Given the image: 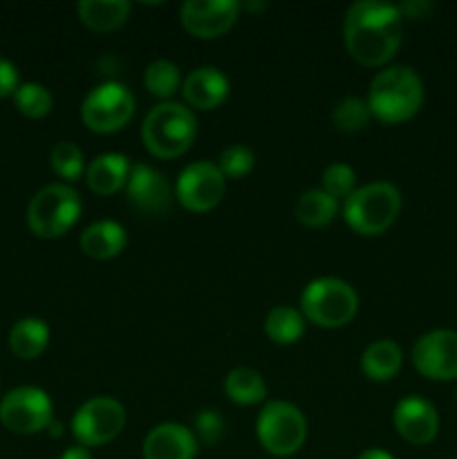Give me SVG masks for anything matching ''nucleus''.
Wrapping results in <instances>:
<instances>
[{
  "mask_svg": "<svg viewBox=\"0 0 457 459\" xmlns=\"http://www.w3.org/2000/svg\"><path fill=\"white\" fill-rule=\"evenodd\" d=\"M255 155L249 146H242V143H236V146L224 148L222 155H220V173L227 179H240L245 175H249L254 170Z\"/></svg>",
  "mask_w": 457,
  "mask_h": 459,
  "instance_id": "obj_31",
  "label": "nucleus"
},
{
  "mask_svg": "<svg viewBox=\"0 0 457 459\" xmlns=\"http://www.w3.org/2000/svg\"><path fill=\"white\" fill-rule=\"evenodd\" d=\"M125 426V408L112 397H94L72 417V435L79 446L94 448L112 442Z\"/></svg>",
  "mask_w": 457,
  "mask_h": 459,
  "instance_id": "obj_10",
  "label": "nucleus"
},
{
  "mask_svg": "<svg viewBox=\"0 0 457 459\" xmlns=\"http://www.w3.org/2000/svg\"><path fill=\"white\" fill-rule=\"evenodd\" d=\"M403 366V352L392 339H379L366 348L361 357V370L372 381H390Z\"/></svg>",
  "mask_w": 457,
  "mask_h": 459,
  "instance_id": "obj_21",
  "label": "nucleus"
},
{
  "mask_svg": "<svg viewBox=\"0 0 457 459\" xmlns=\"http://www.w3.org/2000/svg\"><path fill=\"white\" fill-rule=\"evenodd\" d=\"M49 343V327L47 323L40 318L27 316L21 318L12 325L9 330V350L16 354L18 359H30L40 357Z\"/></svg>",
  "mask_w": 457,
  "mask_h": 459,
  "instance_id": "obj_22",
  "label": "nucleus"
},
{
  "mask_svg": "<svg viewBox=\"0 0 457 459\" xmlns=\"http://www.w3.org/2000/svg\"><path fill=\"white\" fill-rule=\"evenodd\" d=\"M81 22L92 31H115L128 21L130 3L128 0H81L76 4Z\"/></svg>",
  "mask_w": 457,
  "mask_h": 459,
  "instance_id": "obj_20",
  "label": "nucleus"
},
{
  "mask_svg": "<svg viewBox=\"0 0 457 459\" xmlns=\"http://www.w3.org/2000/svg\"><path fill=\"white\" fill-rule=\"evenodd\" d=\"M193 435H195V439H200V442L204 444H218L220 439H222L224 435V420L222 415H220L218 411H200L195 415V421H193Z\"/></svg>",
  "mask_w": 457,
  "mask_h": 459,
  "instance_id": "obj_32",
  "label": "nucleus"
},
{
  "mask_svg": "<svg viewBox=\"0 0 457 459\" xmlns=\"http://www.w3.org/2000/svg\"><path fill=\"white\" fill-rule=\"evenodd\" d=\"M49 164H52L54 173L58 178L67 179V182H76L81 179L85 170V160H83V152L76 143L72 142H58L56 146L52 148L49 152Z\"/></svg>",
  "mask_w": 457,
  "mask_h": 459,
  "instance_id": "obj_29",
  "label": "nucleus"
},
{
  "mask_svg": "<svg viewBox=\"0 0 457 459\" xmlns=\"http://www.w3.org/2000/svg\"><path fill=\"white\" fill-rule=\"evenodd\" d=\"M134 115V97L124 83L106 81L88 92L81 103V119L92 133L110 134L124 128Z\"/></svg>",
  "mask_w": 457,
  "mask_h": 459,
  "instance_id": "obj_8",
  "label": "nucleus"
},
{
  "mask_svg": "<svg viewBox=\"0 0 457 459\" xmlns=\"http://www.w3.org/2000/svg\"><path fill=\"white\" fill-rule=\"evenodd\" d=\"M197 137V119L184 103L164 101L152 108L142 126L146 151L160 160L182 157Z\"/></svg>",
  "mask_w": 457,
  "mask_h": 459,
  "instance_id": "obj_3",
  "label": "nucleus"
},
{
  "mask_svg": "<svg viewBox=\"0 0 457 459\" xmlns=\"http://www.w3.org/2000/svg\"><path fill=\"white\" fill-rule=\"evenodd\" d=\"M401 211V193L390 182H372L357 188L345 200L343 218L358 236H381Z\"/></svg>",
  "mask_w": 457,
  "mask_h": 459,
  "instance_id": "obj_4",
  "label": "nucleus"
},
{
  "mask_svg": "<svg viewBox=\"0 0 457 459\" xmlns=\"http://www.w3.org/2000/svg\"><path fill=\"white\" fill-rule=\"evenodd\" d=\"M227 191V178L220 173L218 164L193 161L179 173L175 184L177 202L191 213H206L222 202Z\"/></svg>",
  "mask_w": 457,
  "mask_h": 459,
  "instance_id": "obj_11",
  "label": "nucleus"
},
{
  "mask_svg": "<svg viewBox=\"0 0 457 459\" xmlns=\"http://www.w3.org/2000/svg\"><path fill=\"white\" fill-rule=\"evenodd\" d=\"M323 191L334 197L336 202L348 200L357 191V173H354L352 166L341 164V161L327 166L323 170Z\"/></svg>",
  "mask_w": 457,
  "mask_h": 459,
  "instance_id": "obj_30",
  "label": "nucleus"
},
{
  "mask_svg": "<svg viewBox=\"0 0 457 459\" xmlns=\"http://www.w3.org/2000/svg\"><path fill=\"white\" fill-rule=\"evenodd\" d=\"M224 394L237 406H255L267 397V384L254 368H236L224 379Z\"/></svg>",
  "mask_w": 457,
  "mask_h": 459,
  "instance_id": "obj_23",
  "label": "nucleus"
},
{
  "mask_svg": "<svg viewBox=\"0 0 457 459\" xmlns=\"http://www.w3.org/2000/svg\"><path fill=\"white\" fill-rule=\"evenodd\" d=\"M61 459H92V453L85 446H70L61 453Z\"/></svg>",
  "mask_w": 457,
  "mask_h": 459,
  "instance_id": "obj_34",
  "label": "nucleus"
},
{
  "mask_svg": "<svg viewBox=\"0 0 457 459\" xmlns=\"http://www.w3.org/2000/svg\"><path fill=\"white\" fill-rule=\"evenodd\" d=\"M255 435L269 455L289 457L298 453L307 439V420L294 403L269 402L255 421Z\"/></svg>",
  "mask_w": 457,
  "mask_h": 459,
  "instance_id": "obj_7",
  "label": "nucleus"
},
{
  "mask_svg": "<svg viewBox=\"0 0 457 459\" xmlns=\"http://www.w3.org/2000/svg\"><path fill=\"white\" fill-rule=\"evenodd\" d=\"M336 211H339V202L334 197L327 195L323 188H312L298 197L294 215L305 227L321 229L336 218Z\"/></svg>",
  "mask_w": 457,
  "mask_h": 459,
  "instance_id": "obj_24",
  "label": "nucleus"
},
{
  "mask_svg": "<svg viewBox=\"0 0 457 459\" xmlns=\"http://www.w3.org/2000/svg\"><path fill=\"white\" fill-rule=\"evenodd\" d=\"M403 16L397 4L358 0L349 4L343 21V40L349 56L366 67H381L399 52Z\"/></svg>",
  "mask_w": 457,
  "mask_h": 459,
  "instance_id": "obj_1",
  "label": "nucleus"
},
{
  "mask_svg": "<svg viewBox=\"0 0 457 459\" xmlns=\"http://www.w3.org/2000/svg\"><path fill=\"white\" fill-rule=\"evenodd\" d=\"M125 245H128L125 229L121 224L112 222V220H101V222L90 224L79 238L81 251L94 260L116 258L125 249Z\"/></svg>",
  "mask_w": 457,
  "mask_h": 459,
  "instance_id": "obj_19",
  "label": "nucleus"
},
{
  "mask_svg": "<svg viewBox=\"0 0 457 459\" xmlns=\"http://www.w3.org/2000/svg\"><path fill=\"white\" fill-rule=\"evenodd\" d=\"M52 420V399L36 385H18L0 399V424L16 435L40 433Z\"/></svg>",
  "mask_w": 457,
  "mask_h": 459,
  "instance_id": "obj_9",
  "label": "nucleus"
},
{
  "mask_svg": "<svg viewBox=\"0 0 457 459\" xmlns=\"http://www.w3.org/2000/svg\"><path fill=\"white\" fill-rule=\"evenodd\" d=\"M130 169L133 166L128 164L125 155L103 152V155L94 157L85 169V182H88L90 191H94L97 195H115L128 184Z\"/></svg>",
  "mask_w": 457,
  "mask_h": 459,
  "instance_id": "obj_18",
  "label": "nucleus"
},
{
  "mask_svg": "<svg viewBox=\"0 0 457 459\" xmlns=\"http://www.w3.org/2000/svg\"><path fill=\"white\" fill-rule=\"evenodd\" d=\"M125 191H128V200L133 202L134 209L148 215L166 213L173 202V186L168 184V179L148 164H137L130 169Z\"/></svg>",
  "mask_w": 457,
  "mask_h": 459,
  "instance_id": "obj_15",
  "label": "nucleus"
},
{
  "mask_svg": "<svg viewBox=\"0 0 457 459\" xmlns=\"http://www.w3.org/2000/svg\"><path fill=\"white\" fill-rule=\"evenodd\" d=\"M197 439L193 430L184 424L155 426L143 439V459H195Z\"/></svg>",
  "mask_w": 457,
  "mask_h": 459,
  "instance_id": "obj_16",
  "label": "nucleus"
},
{
  "mask_svg": "<svg viewBox=\"0 0 457 459\" xmlns=\"http://www.w3.org/2000/svg\"><path fill=\"white\" fill-rule=\"evenodd\" d=\"M366 103L381 124H403L424 106V81L412 67L390 65L372 79Z\"/></svg>",
  "mask_w": 457,
  "mask_h": 459,
  "instance_id": "obj_2",
  "label": "nucleus"
},
{
  "mask_svg": "<svg viewBox=\"0 0 457 459\" xmlns=\"http://www.w3.org/2000/svg\"><path fill=\"white\" fill-rule=\"evenodd\" d=\"M240 3L236 0H186L182 4L184 30L195 39H218L236 25Z\"/></svg>",
  "mask_w": 457,
  "mask_h": 459,
  "instance_id": "obj_13",
  "label": "nucleus"
},
{
  "mask_svg": "<svg viewBox=\"0 0 457 459\" xmlns=\"http://www.w3.org/2000/svg\"><path fill=\"white\" fill-rule=\"evenodd\" d=\"M267 4L264 3H246V9H264Z\"/></svg>",
  "mask_w": 457,
  "mask_h": 459,
  "instance_id": "obj_37",
  "label": "nucleus"
},
{
  "mask_svg": "<svg viewBox=\"0 0 457 459\" xmlns=\"http://www.w3.org/2000/svg\"><path fill=\"white\" fill-rule=\"evenodd\" d=\"M358 459H394L390 455L388 451H381V448H367V451H363Z\"/></svg>",
  "mask_w": 457,
  "mask_h": 459,
  "instance_id": "obj_35",
  "label": "nucleus"
},
{
  "mask_svg": "<svg viewBox=\"0 0 457 459\" xmlns=\"http://www.w3.org/2000/svg\"><path fill=\"white\" fill-rule=\"evenodd\" d=\"M358 312V296L349 282L341 278H316L300 296V314L305 321L325 330L345 327Z\"/></svg>",
  "mask_w": 457,
  "mask_h": 459,
  "instance_id": "obj_5",
  "label": "nucleus"
},
{
  "mask_svg": "<svg viewBox=\"0 0 457 459\" xmlns=\"http://www.w3.org/2000/svg\"><path fill=\"white\" fill-rule=\"evenodd\" d=\"M13 103H16L18 112L30 119H43L52 112L54 97L45 85L40 83H21L13 92Z\"/></svg>",
  "mask_w": 457,
  "mask_h": 459,
  "instance_id": "obj_27",
  "label": "nucleus"
},
{
  "mask_svg": "<svg viewBox=\"0 0 457 459\" xmlns=\"http://www.w3.org/2000/svg\"><path fill=\"white\" fill-rule=\"evenodd\" d=\"M370 108L358 97H343L334 108H332V124L341 133H358L370 121Z\"/></svg>",
  "mask_w": 457,
  "mask_h": 459,
  "instance_id": "obj_28",
  "label": "nucleus"
},
{
  "mask_svg": "<svg viewBox=\"0 0 457 459\" xmlns=\"http://www.w3.org/2000/svg\"><path fill=\"white\" fill-rule=\"evenodd\" d=\"M392 424L399 437L412 446H426L439 433V415L430 402L421 397H406L392 412Z\"/></svg>",
  "mask_w": 457,
  "mask_h": 459,
  "instance_id": "obj_14",
  "label": "nucleus"
},
{
  "mask_svg": "<svg viewBox=\"0 0 457 459\" xmlns=\"http://www.w3.org/2000/svg\"><path fill=\"white\" fill-rule=\"evenodd\" d=\"M228 90H231V83H228L227 76L218 67L211 65H202L193 70L182 83L184 99L195 110H215V108L227 101Z\"/></svg>",
  "mask_w": 457,
  "mask_h": 459,
  "instance_id": "obj_17",
  "label": "nucleus"
},
{
  "mask_svg": "<svg viewBox=\"0 0 457 459\" xmlns=\"http://www.w3.org/2000/svg\"><path fill=\"white\" fill-rule=\"evenodd\" d=\"M412 366L426 379H457V332L433 330L419 336L412 348Z\"/></svg>",
  "mask_w": 457,
  "mask_h": 459,
  "instance_id": "obj_12",
  "label": "nucleus"
},
{
  "mask_svg": "<svg viewBox=\"0 0 457 459\" xmlns=\"http://www.w3.org/2000/svg\"><path fill=\"white\" fill-rule=\"evenodd\" d=\"M143 85H146V90L152 97L168 101L177 92L179 85H182L179 67L173 61H168V58H157L143 72Z\"/></svg>",
  "mask_w": 457,
  "mask_h": 459,
  "instance_id": "obj_26",
  "label": "nucleus"
},
{
  "mask_svg": "<svg viewBox=\"0 0 457 459\" xmlns=\"http://www.w3.org/2000/svg\"><path fill=\"white\" fill-rule=\"evenodd\" d=\"M455 397H457V393H455Z\"/></svg>",
  "mask_w": 457,
  "mask_h": 459,
  "instance_id": "obj_38",
  "label": "nucleus"
},
{
  "mask_svg": "<svg viewBox=\"0 0 457 459\" xmlns=\"http://www.w3.org/2000/svg\"><path fill=\"white\" fill-rule=\"evenodd\" d=\"M18 70L12 61L0 56V99L13 97L18 90Z\"/></svg>",
  "mask_w": 457,
  "mask_h": 459,
  "instance_id": "obj_33",
  "label": "nucleus"
},
{
  "mask_svg": "<svg viewBox=\"0 0 457 459\" xmlns=\"http://www.w3.org/2000/svg\"><path fill=\"white\" fill-rule=\"evenodd\" d=\"M81 215V197L67 184H49L31 197L27 227L39 238H61Z\"/></svg>",
  "mask_w": 457,
  "mask_h": 459,
  "instance_id": "obj_6",
  "label": "nucleus"
},
{
  "mask_svg": "<svg viewBox=\"0 0 457 459\" xmlns=\"http://www.w3.org/2000/svg\"><path fill=\"white\" fill-rule=\"evenodd\" d=\"M264 332L273 343L291 345L303 336L305 318L300 309L278 305V307L269 309V314L264 316Z\"/></svg>",
  "mask_w": 457,
  "mask_h": 459,
  "instance_id": "obj_25",
  "label": "nucleus"
},
{
  "mask_svg": "<svg viewBox=\"0 0 457 459\" xmlns=\"http://www.w3.org/2000/svg\"><path fill=\"white\" fill-rule=\"evenodd\" d=\"M45 430H47V433H49V437L58 439V437H63V430H65V426H63L58 420H52V421H49V426H47V429H45Z\"/></svg>",
  "mask_w": 457,
  "mask_h": 459,
  "instance_id": "obj_36",
  "label": "nucleus"
}]
</instances>
